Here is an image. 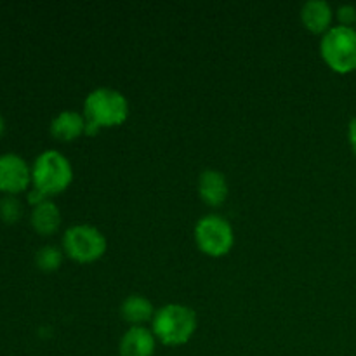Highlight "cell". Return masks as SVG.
Returning a JSON list of instances; mask_svg holds the SVG:
<instances>
[{
	"label": "cell",
	"mask_w": 356,
	"mask_h": 356,
	"mask_svg": "<svg viewBox=\"0 0 356 356\" xmlns=\"http://www.w3.org/2000/svg\"><path fill=\"white\" fill-rule=\"evenodd\" d=\"M122 318L131 327H145V323L152 322L155 316V308H153L152 301L143 296H129L124 299L120 306Z\"/></svg>",
	"instance_id": "12"
},
{
	"label": "cell",
	"mask_w": 356,
	"mask_h": 356,
	"mask_svg": "<svg viewBox=\"0 0 356 356\" xmlns=\"http://www.w3.org/2000/svg\"><path fill=\"white\" fill-rule=\"evenodd\" d=\"M31 226L38 235L49 236L56 233L61 226V212L58 205L51 200H45L44 204L37 205L31 211Z\"/></svg>",
	"instance_id": "13"
},
{
	"label": "cell",
	"mask_w": 356,
	"mask_h": 356,
	"mask_svg": "<svg viewBox=\"0 0 356 356\" xmlns=\"http://www.w3.org/2000/svg\"><path fill=\"white\" fill-rule=\"evenodd\" d=\"M197 247L209 257H222L232 250L235 233L226 218L219 214H207L195 226Z\"/></svg>",
	"instance_id": "6"
},
{
	"label": "cell",
	"mask_w": 356,
	"mask_h": 356,
	"mask_svg": "<svg viewBox=\"0 0 356 356\" xmlns=\"http://www.w3.org/2000/svg\"><path fill=\"white\" fill-rule=\"evenodd\" d=\"M197 313L184 305L162 306L152 320V332L165 346H183L197 332Z\"/></svg>",
	"instance_id": "2"
},
{
	"label": "cell",
	"mask_w": 356,
	"mask_h": 356,
	"mask_svg": "<svg viewBox=\"0 0 356 356\" xmlns=\"http://www.w3.org/2000/svg\"><path fill=\"white\" fill-rule=\"evenodd\" d=\"M21 218V204L16 197L7 195L0 200V219L7 225H14Z\"/></svg>",
	"instance_id": "15"
},
{
	"label": "cell",
	"mask_w": 356,
	"mask_h": 356,
	"mask_svg": "<svg viewBox=\"0 0 356 356\" xmlns=\"http://www.w3.org/2000/svg\"><path fill=\"white\" fill-rule=\"evenodd\" d=\"M334 9L325 0H309L301 7V21L308 31L325 35L332 28Z\"/></svg>",
	"instance_id": "10"
},
{
	"label": "cell",
	"mask_w": 356,
	"mask_h": 356,
	"mask_svg": "<svg viewBox=\"0 0 356 356\" xmlns=\"http://www.w3.org/2000/svg\"><path fill=\"white\" fill-rule=\"evenodd\" d=\"M73 181L72 162L58 149H45L35 159L31 167V183L33 188L45 195L63 193Z\"/></svg>",
	"instance_id": "3"
},
{
	"label": "cell",
	"mask_w": 356,
	"mask_h": 356,
	"mask_svg": "<svg viewBox=\"0 0 356 356\" xmlns=\"http://www.w3.org/2000/svg\"><path fill=\"white\" fill-rule=\"evenodd\" d=\"M45 200H49V197H45V195L42 193V191H38L37 188H33V190H31L30 193H28V202H30V204L33 205V207H37V205L44 204Z\"/></svg>",
	"instance_id": "17"
},
{
	"label": "cell",
	"mask_w": 356,
	"mask_h": 356,
	"mask_svg": "<svg viewBox=\"0 0 356 356\" xmlns=\"http://www.w3.org/2000/svg\"><path fill=\"white\" fill-rule=\"evenodd\" d=\"M35 263L42 271H56L63 264V250L54 245H45L38 249Z\"/></svg>",
	"instance_id": "14"
},
{
	"label": "cell",
	"mask_w": 356,
	"mask_h": 356,
	"mask_svg": "<svg viewBox=\"0 0 356 356\" xmlns=\"http://www.w3.org/2000/svg\"><path fill=\"white\" fill-rule=\"evenodd\" d=\"M106 236L90 225H73L63 235V250L70 259L89 264L101 259L106 252Z\"/></svg>",
	"instance_id": "5"
},
{
	"label": "cell",
	"mask_w": 356,
	"mask_h": 356,
	"mask_svg": "<svg viewBox=\"0 0 356 356\" xmlns=\"http://www.w3.org/2000/svg\"><path fill=\"white\" fill-rule=\"evenodd\" d=\"M155 350L156 337L146 327H131L118 344L120 356H153Z\"/></svg>",
	"instance_id": "8"
},
{
	"label": "cell",
	"mask_w": 356,
	"mask_h": 356,
	"mask_svg": "<svg viewBox=\"0 0 356 356\" xmlns=\"http://www.w3.org/2000/svg\"><path fill=\"white\" fill-rule=\"evenodd\" d=\"M320 54L332 72L346 75L356 70V28L332 26L320 42Z\"/></svg>",
	"instance_id": "4"
},
{
	"label": "cell",
	"mask_w": 356,
	"mask_h": 356,
	"mask_svg": "<svg viewBox=\"0 0 356 356\" xmlns=\"http://www.w3.org/2000/svg\"><path fill=\"white\" fill-rule=\"evenodd\" d=\"M31 183V169L26 160L16 153L0 155V191L17 195L28 190Z\"/></svg>",
	"instance_id": "7"
},
{
	"label": "cell",
	"mask_w": 356,
	"mask_h": 356,
	"mask_svg": "<svg viewBox=\"0 0 356 356\" xmlns=\"http://www.w3.org/2000/svg\"><path fill=\"white\" fill-rule=\"evenodd\" d=\"M3 132H6V122H3L2 115H0V136H2Z\"/></svg>",
	"instance_id": "19"
},
{
	"label": "cell",
	"mask_w": 356,
	"mask_h": 356,
	"mask_svg": "<svg viewBox=\"0 0 356 356\" xmlns=\"http://www.w3.org/2000/svg\"><path fill=\"white\" fill-rule=\"evenodd\" d=\"M228 193L229 188L225 174L214 169H207L200 174V177H198V195H200L204 204L211 205V207H219L226 202Z\"/></svg>",
	"instance_id": "9"
},
{
	"label": "cell",
	"mask_w": 356,
	"mask_h": 356,
	"mask_svg": "<svg viewBox=\"0 0 356 356\" xmlns=\"http://www.w3.org/2000/svg\"><path fill=\"white\" fill-rule=\"evenodd\" d=\"M87 120L83 113H79L75 110H65L56 115L51 122V134L58 141L70 143L79 139L80 136L86 134Z\"/></svg>",
	"instance_id": "11"
},
{
	"label": "cell",
	"mask_w": 356,
	"mask_h": 356,
	"mask_svg": "<svg viewBox=\"0 0 356 356\" xmlns=\"http://www.w3.org/2000/svg\"><path fill=\"white\" fill-rule=\"evenodd\" d=\"M348 141H350L351 149H353L356 155V117L348 125Z\"/></svg>",
	"instance_id": "18"
},
{
	"label": "cell",
	"mask_w": 356,
	"mask_h": 356,
	"mask_svg": "<svg viewBox=\"0 0 356 356\" xmlns=\"http://www.w3.org/2000/svg\"><path fill=\"white\" fill-rule=\"evenodd\" d=\"M336 16L337 19H339L341 26H351V24L356 23V7L350 6V3L341 6L339 9H337Z\"/></svg>",
	"instance_id": "16"
},
{
	"label": "cell",
	"mask_w": 356,
	"mask_h": 356,
	"mask_svg": "<svg viewBox=\"0 0 356 356\" xmlns=\"http://www.w3.org/2000/svg\"><path fill=\"white\" fill-rule=\"evenodd\" d=\"M83 117L87 120L86 134H97L101 129L117 127L127 120L129 101L117 89L97 87L87 94Z\"/></svg>",
	"instance_id": "1"
}]
</instances>
